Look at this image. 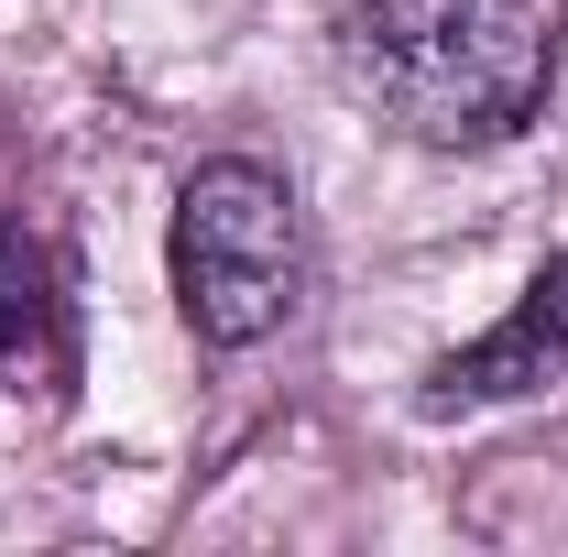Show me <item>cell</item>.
Returning a JSON list of instances; mask_svg holds the SVG:
<instances>
[{
    "instance_id": "cell-1",
    "label": "cell",
    "mask_w": 568,
    "mask_h": 557,
    "mask_svg": "<svg viewBox=\"0 0 568 557\" xmlns=\"http://www.w3.org/2000/svg\"><path fill=\"white\" fill-rule=\"evenodd\" d=\"M339 77L405 142L481 153L547 110L558 22H547V0H351Z\"/></svg>"
},
{
    "instance_id": "cell-2",
    "label": "cell",
    "mask_w": 568,
    "mask_h": 557,
    "mask_svg": "<svg viewBox=\"0 0 568 557\" xmlns=\"http://www.w3.org/2000/svg\"><path fill=\"white\" fill-rule=\"evenodd\" d=\"M164 263H175V306L209 350H252L274 340L306 295V219L295 186L252 153H219L175 186V230H164Z\"/></svg>"
},
{
    "instance_id": "cell-3",
    "label": "cell",
    "mask_w": 568,
    "mask_h": 557,
    "mask_svg": "<svg viewBox=\"0 0 568 557\" xmlns=\"http://www.w3.org/2000/svg\"><path fill=\"white\" fill-rule=\"evenodd\" d=\"M547 383H568V252L525 284L470 350H448V361L426 372V405H437V416H448V405H514V394H547Z\"/></svg>"
},
{
    "instance_id": "cell-4",
    "label": "cell",
    "mask_w": 568,
    "mask_h": 557,
    "mask_svg": "<svg viewBox=\"0 0 568 557\" xmlns=\"http://www.w3.org/2000/svg\"><path fill=\"white\" fill-rule=\"evenodd\" d=\"M77 372V295L55 241L0 230V394H67Z\"/></svg>"
}]
</instances>
